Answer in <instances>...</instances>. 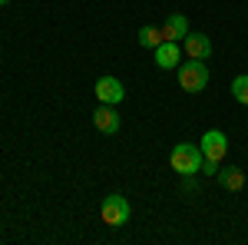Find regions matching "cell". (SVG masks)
<instances>
[{
  "label": "cell",
  "instance_id": "30bf717a",
  "mask_svg": "<svg viewBox=\"0 0 248 245\" xmlns=\"http://www.w3.org/2000/svg\"><path fill=\"white\" fill-rule=\"evenodd\" d=\"M215 179L222 182V189H229V192H238V189L245 186V172L238 169V166H225V169L215 172Z\"/></svg>",
  "mask_w": 248,
  "mask_h": 245
},
{
  "label": "cell",
  "instance_id": "6da1fadb",
  "mask_svg": "<svg viewBox=\"0 0 248 245\" xmlns=\"http://www.w3.org/2000/svg\"><path fill=\"white\" fill-rule=\"evenodd\" d=\"M169 163L172 169L179 172V176H195V172L202 169V163H205V156L199 146H192V143H175L169 152Z\"/></svg>",
  "mask_w": 248,
  "mask_h": 245
},
{
  "label": "cell",
  "instance_id": "8992f818",
  "mask_svg": "<svg viewBox=\"0 0 248 245\" xmlns=\"http://www.w3.org/2000/svg\"><path fill=\"white\" fill-rule=\"evenodd\" d=\"M153 57H155V66H159V70H175L179 60H182V47H179L175 40H162L153 50Z\"/></svg>",
  "mask_w": 248,
  "mask_h": 245
},
{
  "label": "cell",
  "instance_id": "4fadbf2b",
  "mask_svg": "<svg viewBox=\"0 0 248 245\" xmlns=\"http://www.w3.org/2000/svg\"><path fill=\"white\" fill-rule=\"evenodd\" d=\"M218 166H222V163H212V159H205L199 172H205V176H215V172H218Z\"/></svg>",
  "mask_w": 248,
  "mask_h": 245
},
{
  "label": "cell",
  "instance_id": "277c9868",
  "mask_svg": "<svg viewBox=\"0 0 248 245\" xmlns=\"http://www.w3.org/2000/svg\"><path fill=\"white\" fill-rule=\"evenodd\" d=\"M199 149H202V156H205V159L222 163V159H225V152H229V139H225V132H222V130H209L205 136H202Z\"/></svg>",
  "mask_w": 248,
  "mask_h": 245
},
{
  "label": "cell",
  "instance_id": "8fae6325",
  "mask_svg": "<svg viewBox=\"0 0 248 245\" xmlns=\"http://www.w3.org/2000/svg\"><path fill=\"white\" fill-rule=\"evenodd\" d=\"M159 43H162V30L159 27H142L139 30V47L142 50H155Z\"/></svg>",
  "mask_w": 248,
  "mask_h": 245
},
{
  "label": "cell",
  "instance_id": "9c48e42d",
  "mask_svg": "<svg viewBox=\"0 0 248 245\" xmlns=\"http://www.w3.org/2000/svg\"><path fill=\"white\" fill-rule=\"evenodd\" d=\"M159 30H162V40H186V33H189V20H186V14H172Z\"/></svg>",
  "mask_w": 248,
  "mask_h": 245
},
{
  "label": "cell",
  "instance_id": "5bb4252c",
  "mask_svg": "<svg viewBox=\"0 0 248 245\" xmlns=\"http://www.w3.org/2000/svg\"><path fill=\"white\" fill-rule=\"evenodd\" d=\"M3 3H10V0H0V7H3Z\"/></svg>",
  "mask_w": 248,
  "mask_h": 245
},
{
  "label": "cell",
  "instance_id": "3957f363",
  "mask_svg": "<svg viewBox=\"0 0 248 245\" xmlns=\"http://www.w3.org/2000/svg\"><path fill=\"white\" fill-rule=\"evenodd\" d=\"M129 199L126 196H119V192H113V196H106L103 199V206H99V219L106 222V226H113V229H119V226H126L129 222Z\"/></svg>",
  "mask_w": 248,
  "mask_h": 245
},
{
  "label": "cell",
  "instance_id": "7a4b0ae2",
  "mask_svg": "<svg viewBox=\"0 0 248 245\" xmlns=\"http://www.w3.org/2000/svg\"><path fill=\"white\" fill-rule=\"evenodd\" d=\"M179 90H186V93H202L205 90V83H209V70H205V60H192V63H182L179 66Z\"/></svg>",
  "mask_w": 248,
  "mask_h": 245
},
{
  "label": "cell",
  "instance_id": "7c38bea8",
  "mask_svg": "<svg viewBox=\"0 0 248 245\" xmlns=\"http://www.w3.org/2000/svg\"><path fill=\"white\" fill-rule=\"evenodd\" d=\"M232 96H235L242 106H248V73H242V76L232 80Z\"/></svg>",
  "mask_w": 248,
  "mask_h": 245
},
{
  "label": "cell",
  "instance_id": "5b68a950",
  "mask_svg": "<svg viewBox=\"0 0 248 245\" xmlns=\"http://www.w3.org/2000/svg\"><path fill=\"white\" fill-rule=\"evenodd\" d=\"M93 93H96V99H99V103H109V106H116V103H123L126 90H123V83H119L116 76H99Z\"/></svg>",
  "mask_w": 248,
  "mask_h": 245
},
{
  "label": "cell",
  "instance_id": "ba28073f",
  "mask_svg": "<svg viewBox=\"0 0 248 245\" xmlns=\"http://www.w3.org/2000/svg\"><path fill=\"white\" fill-rule=\"evenodd\" d=\"M182 50H186L189 60H209L212 57V40L205 37V33H186Z\"/></svg>",
  "mask_w": 248,
  "mask_h": 245
},
{
  "label": "cell",
  "instance_id": "52a82bcc",
  "mask_svg": "<svg viewBox=\"0 0 248 245\" xmlns=\"http://www.w3.org/2000/svg\"><path fill=\"white\" fill-rule=\"evenodd\" d=\"M93 126L103 132V136H116V132H119V126H123V123H119V113H116V106L103 103V106L93 113Z\"/></svg>",
  "mask_w": 248,
  "mask_h": 245
}]
</instances>
